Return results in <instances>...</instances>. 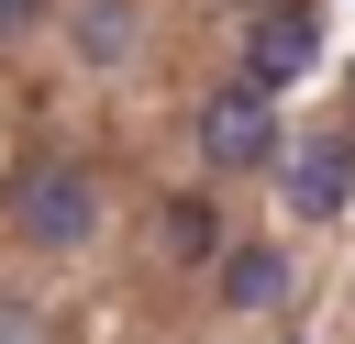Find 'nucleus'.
Returning <instances> with one entry per match:
<instances>
[{"label":"nucleus","mask_w":355,"mask_h":344,"mask_svg":"<svg viewBox=\"0 0 355 344\" xmlns=\"http://www.w3.org/2000/svg\"><path fill=\"white\" fill-rule=\"evenodd\" d=\"M11 233H22L33 255H78V244H100V178L67 166V155L22 166V178H11Z\"/></svg>","instance_id":"obj_1"},{"label":"nucleus","mask_w":355,"mask_h":344,"mask_svg":"<svg viewBox=\"0 0 355 344\" xmlns=\"http://www.w3.org/2000/svg\"><path fill=\"white\" fill-rule=\"evenodd\" d=\"M67 33H78V55L111 78V67H133V44H144V0H78Z\"/></svg>","instance_id":"obj_2"},{"label":"nucleus","mask_w":355,"mask_h":344,"mask_svg":"<svg viewBox=\"0 0 355 344\" xmlns=\"http://www.w3.org/2000/svg\"><path fill=\"white\" fill-rule=\"evenodd\" d=\"M277 200H288L300 222L344 211V144H333V133H322V144H300V155H288V178H277Z\"/></svg>","instance_id":"obj_3"},{"label":"nucleus","mask_w":355,"mask_h":344,"mask_svg":"<svg viewBox=\"0 0 355 344\" xmlns=\"http://www.w3.org/2000/svg\"><path fill=\"white\" fill-rule=\"evenodd\" d=\"M166 255L178 266H222V200L211 189H178L166 200Z\"/></svg>","instance_id":"obj_4"},{"label":"nucleus","mask_w":355,"mask_h":344,"mask_svg":"<svg viewBox=\"0 0 355 344\" xmlns=\"http://www.w3.org/2000/svg\"><path fill=\"white\" fill-rule=\"evenodd\" d=\"M211 277H222V311H266V300L288 289V266H277L266 244H233V255H222Z\"/></svg>","instance_id":"obj_5"},{"label":"nucleus","mask_w":355,"mask_h":344,"mask_svg":"<svg viewBox=\"0 0 355 344\" xmlns=\"http://www.w3.org/2000/svg\"><path fill=\"white\" fill-rule=\"evenodd\" d=\"M33 22H44V0H0V44H22Z\"/></svg>","instance_id":"obj_6"},{"label":"nucleus","mask_w":355,"mask_h":344,"mask_svg":"<svg viewBox=\"0 0 355 344\" xmlns=\"http://www.w3.org/2000/svg\"><path fill=\"white\" fill-rule=\"evenodd\" d=\"M344 344H355V311H344Z\"/></svg>","instance_id":"obj_7"}]
</instances>
